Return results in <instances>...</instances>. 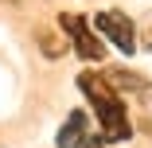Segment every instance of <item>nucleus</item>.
I'll return each instance as SVG.
<instances>
[{
  "label": "nucleus",
  "instance_id": "f257e3e1",
  "mask_svg": "<svg viewBox=\"0 0 152 148\" xmlns=\"http://www.w3.org/2000/svg\"><path fill=\"white\" fill-rule=\"evenodd\" d=\"M78 90H82V98L90 101V109H94L105 144H117V140H129V136H133L125 98L113 90V82H109L102 70H86V74H78Z\"/></svg>",
  "mask_w": 152,
  "mask_h": 148
},
{
  "label": "nucleus",
  "instance_id": "f03ea898",
  "mask_svg": "<svg viewBox=\"0 0 152 148\" xmlns=\"http://www.w3.org/2000/svg\"><path fill=\"white\" fill-rule=\"evenodd\" d=\"M58 27L66 31V39L78 51V58H86V63H102V58H105V39L94 31V23H90L86 16L63 12V16H58Z\"/></svg>",
  "mask_w": 152,
  "mask_h": 148
},
{
  "label": "nucleus",
  "instance_id": "7ed1b4c3",
  "mask_svg": "<svg viewBox=\"0 0 152 148\" xmlns=\"http://www.w3.org/2000/svg\"><path fill=\"white\" fill-rule=\"evenodd\" d=\"M90 23H94V31L102 35V39H109L121 55H137V47H140V39H137V23L125 16V12H98L94 20H90Z\"/></svg>",
  "mask_w": 152,
  "mask_h": 148
},
{
  "label": "nucleus",
  "instance_id": "20e7f679",
  "mask_svg": "<svg viewBox=\"0 0 152 148\" xmlns=\"http://www.w3.org/2000/svg\"><path fill=\"white\" fill-rule=\"evenodd\" d=\"M90 136H94V129H90V113H86V109H70L66 121H63V129H58V136H55V144H58V148H82Z\"/></svg>",
  "mask_w": 152,
  "mask_h": 148
},
{
  "label": "nucleus",
  "instance_id": "39448f33",
  "mask_svg": "<svg viewBox=\"0 0 152 148\" xmlns=\"http://www.w3.org/2000/svg\"><path fill=\"white\" fill-rule=\"evenodd\" d=\"M113 86H133V90H148V82L144 78H137V74H129V70H109L105 74Z\"/></svg>",
  "mask_w": 152,
  "mask_h": 148
},
{
  "label": "nucleus",
  "instance_id": "423d86ee",
  "mask_svg": "<svg viewBox=\"0 0 152 148\" xmlns=\"http://www.w3.org/2000/svg\"><path fill=\"white\" fill-rule=\"evenodd\" d=\"M82 148H105V140H102V136H90V140H86Z\"/></svg>",
  "mask_w": 152,
  "mask_h": 148
},
{
  "label": "nucleus",
  "instance_id": "0eeeda50",
  "mask_svg": "<svg viewBox=\"0 0 152 148\" xmlns=\"http://www.w3.org/2000/svg\"><path fill=\"white\" fill-rule=\"evenodd\" d=\"M148 47H152V39H148Z\"/></svg>",
  "mask_w": 152,
  "mask_h": 148
}]
</instances>
